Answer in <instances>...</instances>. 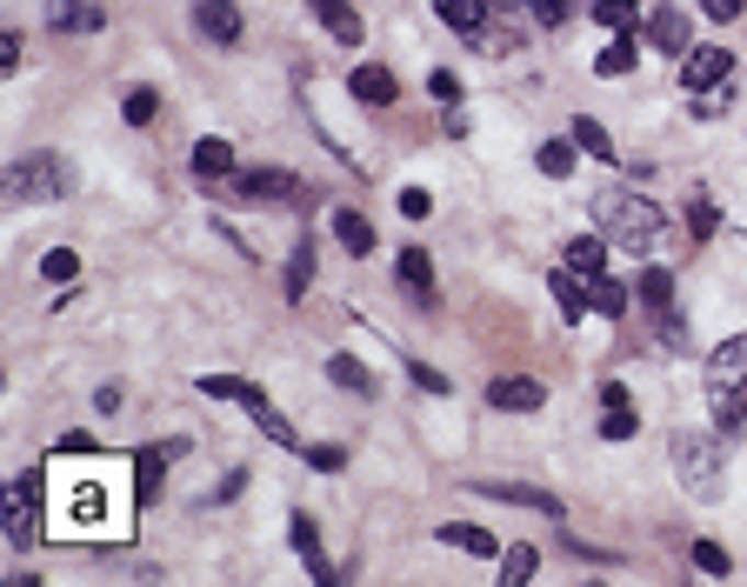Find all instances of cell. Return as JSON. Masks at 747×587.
<instances>
[{
  "mask_svg": "<svg viewBox=\"0 0 747 587\" xmlns=\"http://www.w3.org/2000/svg\"><path fill=\"white\" fill-rule=\"evenodd\" d=\"M335 240L348 247V255H374V227H367V214H354V207H335Z\"/></svg>",
  "mask_w": 747,
  "mask_h": 587,
  "instance_id": "cell-25",
  "label": "cell"
},
{
  "mask_svg": "<svg viewBox=\"0 0 747 587\" xmlns=\"http://www.w3.org/2000/svg\"><path fill=\"white\" fill-rule=\"evenodd\" d=\"M461 41H467L474 54H514V47H521L508 27H474V34H461Z\"/></svg>",
  "mask_w": 747,
  "mask_h": 587,
  "instance_id": "cell-35",
  "label": "cell"
},
{
  "mask_svg": "<svg viewBox=\"0 0 747 587\" xmlns=\"http://www.w3.org/2000/svg\"><path fill=\"white\" fill-rule=\"evenodd\" d=\"M41 274H47V281H60V287H73V274H80V261H73V247H54V255L41 261Z\"/></svg>",
  "mask_w": 747,
  "mask_h": 587,
  "instance_id": "cell-41",
  "label": "cell"
},
{
  "mask_svg": "<svg viewBox=\"0 0 747 587\" xmlns=\"http://www.w3.org/2000/svg\"><path fill=\"white\" fill-rule=\"evenodd\" d=\"M740 8H747V0H701L708 21H740Z\"/></svg>",
  "mask_w": 747,
  "mask_h": 587,
  "instance_id": "cell-48",
  "label": "cell"
},
{
  "mask_svg": "<svg viewBox=\"0 0 747 587\" xmlns=\"http://www.w3.org/2000/svg\"><path fill=\"white\" fill-rule=\"evenodd\" d=\"M307 467H314V474H341V467H348V448L320 441V448H307Z\"/></svg>",
  "mask_w": 747,
  "mask_h": 587,
  "instance_id": "cell-43",
  "label": "cell"
},
{
  "mask_svg": "<svg viewBox=\"0 0 747 587\" xmlns=\"http://www.w3.org/2000/svg\"><path fill=\"white\" fill-rule=\"evenodd\" d=\"M595 214H601V234H608L614 247H627L634 261H641V255H654L660 234H668V214H660L647 194H627V188H601Z\"/></svg>",
  "mask_w": 747,
  "mask_h": 587,
  "instance_id": "cell-2",
  "label": "cell"
},
{
  "mask_svg": "<svg viewBox=\"0 0 747 587\" xmlns=\"http://www.w3.org/2000/svg\"><path fill=\"white\" fill-rule=\"evenodd\" d=\"M348 94H354L361 108H394V101H400V88H394V74H387V67H374V60H367V67H354V80H348Z\"/></svg>",
  "mask_w": 747,
  "mask_h": 587,
  "instance_id": "cell-13",
  "label": "cell"
},
{
  "mask_svg": "<svg viewBox=\"0 0 747 587\" xmlns=\"http://www.w3.org/2000/svg\"><path fill=\"white\" fill-rule=\"evenodd\" d=\"M434 541H441V548H461V554H474V561H494V554H501L480 521H448V528H434Z\"/></svg>",
  "mask_w": 747,
  "mask_h": 587,
  "instance_id": "cell-15",
  "label": "cell"
},
{
  "mask_svg": "<svg viewBox=\"0 0 747 587\" xmlns=\"http://www.w3.org/2000/svg\"><path fill=\"white\" fill-rule=\"evenodd\" d=\"M47 515L60 534L73 541H107V534H127V515H134V494H127V474L114 461H88L54 481V500Z\"/></svg>",
  "mask_w": 747,
  "mask_h": 587,
  "instance_id": "cell-1",
  "label": "cell"
},
{
  "mask_svg": "<svg viewBox=\"0 0 747 587\" xmlns=\"http://www.w3.org/2000/svg\"><path fill=\"white\" fill-rule=\"evenodd\" d=\"M574 160H580V140H574V134H567V140H547V147H541V174H547V181H567Z\"/></svg>",
  "mask_w": 747,
  "mask_h": 587,
  "instance_id": "cell-30",
  "label": "cell"
},
{
  "mask_svg": "<svg viewBox=\"0 0 747 587\" xmlns=\"http://www.w3.org/2000/svg\"><path fill=\"white\" fill-rule=\"evenodd\" d=\"M708 394L727 400V394H747V334H734V341H721L708 354Z\"/></svg>",
  "mask_w": 747,
  "mask_h": 587,
  "instance_id": "cell-6",
  "label": "cell"
},
{
  "mask_svg": "<svg viewBox=\"0 0 747 587\" xmlns=\"http://www.w3.org/2000/svg\"><path fill=\"white\" fill-rule=\"evenodd\" d=\"M487 407H501V414H534V407H547V387L528 381V374H501V381L487 387Z\"/></svg>",
  "mask_w": 747,
  "mask_h": 587,
  "instance_id": "cell-9",
  "label": "cell"
},
{
  "mask_svg": "<svg viewBox=\"0 0 747 587\" xmlns=\"http://www.w3.org/2000/svg\"><path fill=\"white\" fill-rule=\"evenodd\" d=\"M54 448H60V454H94V434H80V428H73V434H60Z\"/></svg>",
  "mask_w": 747,
  "mask_h": 587,
  "instance_id": "cell-49",
  "label": "cell"
},
{
  "mask_svg": "<svg viewBox=\"0 0 747 587\" xmlns=\"http://www.w3.org/2000/svg\"><path fill=\"white\" fill-rule=\"evenodd\" d=\"M400 287L407 294H434V261H428V247H400Z\"/></svg>",
  "mask_w": 747,
  "mask_h": 587,
  "instance_id": "cell-24",
  "label": "cell"
},
{
  "mask_svg": "<svg viewBox=\"0 0 747 587\" xmlns=\"http://www.w3.org/2000/svg\"><path fill=\"white\" fill-rule=\"evenodd\" d=\"M534 574H541V554L521 541V548H508V554H501V574H494V580H501V587H528Z\"/></svg>",
  "mask_w": 747,
  "mask_h": 587,
  "instance_id": "cell-28",
  "label": "cell"
},
{
  "mask_svg": "<svg viewBox=\"0 0 747 587\" xmlns=\"http://www.w3.org/2000/svg\"><path fill=\"white\" fill-rule=\"evenodd\" d=\"M734 74V54L727 47H688L681 54V88L694 94V88H721V80Z\"/></svg>",
  "mask_w": 747,
  "mask_h": 587,
  "instance_id": "cell-7",
  "label": "cell"
},
{
  "mask_svg": "<svg viewBox=\"0 0 747 587\" xmlns=\"http://www.w3.org/2000/svg\"><path fill=\"white\" fill-rule=\"evenodd\" d=\"M634 428H641L634 407H608V414H601V434H608V441H634Z\"/></svg>",
  "mask_w": 747,
  "mask_h": 587,
  "instance_id": "cell-38",
  "label": "cell"
},
{
  "mask_svg": "<svg viewBox=\"0 0 747 587\" xmlns=\"http://www.w3.org/2000/svg\"><path fill=\"white\" fill-rule=\"evenodd\" d=\"M0 194L8 201H54L60 194V160L54 154H21L0 167Z\"/></svg>",
  "mask_w": 747,
  "mask_h": 587,
  "instance_id": "cell-4",
  "label": "cell"
},
{
  "mask_svg": "<svg viewBox=\"0 0 747 587\" xmlns=\"http://www.w3.org/2000/svg\"><path fill=\"white\" fill-rule=\"evenodd\" d=\"M400 214H407V221H428V214H434V194H428V188H400Z\"/></svg>",
  "mask_w": 747,
  "mask_h": 587,
  "instance_id": "cell-46",
  "label": "cell"
},
{
  "mask_svg": "<svg viewBox=\"0 0 747 587\" xmlns=\"http://www.w3.org/2000/svg\"><path fill=\"white\" fill-rule=\"evenodd\" d=\"M647 41L660 47V54H688V41H694V27L675 14V8H654L647 14Z\"/></svg>",
  "mask_w": 747,
  "mask_h": 587,
  "instance_id": "cell-19",
  "label": "cell"
},
{
  "mask_svg": "<svg viewBox=\"0 0 747 587\" xmlns=\"http://www.w3.org/2000/svg\"><path fill=\"white\" fill-rule=\"evenodd\" d=\"M634 14H641V0H595V21H601V27H614V34H621V27H634Z\"/></svg>",
  "mask_w": 747,
  "mask_h": 587,
  "instance_id": "cell-36",
  "label": "cell"
},
{
  "mask_svg": "<svg viewBox=\"0 0 747 587\" xmlns=\"http://www.w3.org/2000/svg\"><path fill=\"white\" fill-rule=\"evenodd\" d=\"M41 500H47V474H41V467L14 474V487H8V541H14V548L41 541V515H47Z\"/></svg>",
  "mask_w": 747,
  "mask_h": 587,
  "instance_id": "cell-5",
  "label": "cell"
},
{
  "mask_svg": "<svg viewBox=\"0 0 747 587\" xmlns=\"http://www.w3.org/2000/svg\"><path fill=\"white\" fill-rule=\"evenodd\" d=\"M567 134H574L580 147H588L595 160H614V140H608V127H601V121H588V114H574V127H567Z\"/></svg>",
  "mask_w": 747,
  "mask_h": 587,
  "instance_id": "cell-31",
  "label": "cell"
},
{
  "mask_svg": "<svg viewBox=\"0 0 747 587\" xmlns=\"http://www.w3.org/2000/svg\"><path fill=\"white\" fill-rule=\"evenodd\" d=\"M101 8H80V0H47V27H60V34H101Z\"/></svg>",
  "mask_w": 747,
  "mask_h": 587,
  "instance_id": "cell-20",
  "label": "cell"
},
{
  "mask_svg": "<svg viewBox=\"0 0 747 587\" xmlns=\"http://www.w3.org/2000/svg\"><path fill=\"white\" fill-rule=\"evenodd\" d=\"M287 534H294V548H301V561H307V580H335V567H327V554H320V528H314V515H294Z\"/></svg>",
  "mask_w": 747,
  "mask_h": 587,
  "instance_id": "cell-18",
  "label": "cell"
},
{
  "mask_svg": "<svg viewBox=\"0 0 747 587\" xmlns=\"http://www.w3.org/2000/svg\"><path fill=\"white\" fill-rule=\"evenodd\" d=\"M714 421H721V434H747V394L714 400Z\"/></svg>",
  "mask_w": 747,
  "mask_h": 587,
  "instance_id": "cell-37",
  "label": "cell"
},
{
  "mask_svg": "<svg viewBox=\"0 0 747 587\" xmlns=\"http://www.w3.org/2000/svg\"><path fill=\"white\" fill-rule=\"evenodd\" d=\"M547 287H554V301H561V320H588V287H580V274L561 268Z\"/></svg>",
  "mask_w": 747,
  "mask_h": 587,
  "instance_id": "cell-29",
  "label": "cell"
},
{
  "mask_svg": "<svg viewBox=\"0 0 747 587\" xmlns=\"http://www.w3.org/2000/svg\"><path fill=\"white\" fill-rule=\"evenodd\" d=\"M634 301H641L647 314H660V320H675V274H668V268H641Z\"/></svg>",
  "mask_w": 747,
  "mask_h": 587,
  "instance_id": "cell-17",
  "label": "cell"
},
{
  "mask_svg": "<svg viewBox=\"0 0 747 587\" xmlns=\"http://www.w3.org/2000/svg\"><path fill=\"white\" fill-rule=\"evenodd\" d=\"M154 114H160V88H134V94L121 101V121H127V127H147Z\"/></svg>",
  "mask_w": 747,
  "mask_h": 587,
  "instance_id": "cell-32",
  "label": "cell"
},
{
  "mask_svg": "<svg viewBox=\"0 0 747 587\" xmlns=\"http://www.w3.org/2000/svg\"><path fill=\"white\" fill-rule=\"evenodd\" d=\"M174 454H188V441H147V448L134 454V481H140V487H154L160 474H168V461H174Z\"/></svg>",
  "mask_w": 747,
  "mask_h": 587,
  "instance_id": "cell-21",
  "label": "cell"
},
{
  "mask_svg": "<svg viewBox=\"0 0 747 587\" xmlns=\"http://www.w3.org/2000/svg\"><path fill=\"white\" fill-rule=\"evenodd\" d=\"M501 8H521V0H501Z\"/></svg>",
  "mask_w": 747,
  "mask_h": 587,
  "instance_id": "cell-51",
  "label": "cell"
},
{
  "mask_svg": "<svg viewBox=\"0 0 747 587\" xmlns=\"http://www.w3.org/2000/svg\"><path fill=\"white\" fill-rule=\"evenodd\" d=\"M627 67H634V34L608 41V47H601V60H595V74H608V80H614V74H627Z\"/></svg>",
  "mask_w": 747,
  "mask_h": 587,
  "instance_id": "cell-34",
  "label": "cell"
},
{
  "mask_svg": "<svg viewBox=\"0 0 747 587\" xmlns=\"http://www.w3.org/2000/svg\"><path fill=\"white\" fill-rule=\"evenodd\" d=\"M434 14L454 34H474V27H487V0H434Z\"/></svg>",
  "mask_w": 747,
  "mask_h": 587,
  "instance_id": "cell-27",
  "label": "cell"
},
{
  "mask_svg": "<svg viewBox=\"0 0 747 587\" xmlns=\"http://www.w3.org/2000/svg\"><path fill=\"white\" fill-rule=\"evenodd\" d=\"M194 174H201V181H227V174H234V140H214V134H207V140L194 147Z\"/></svg>",
  "mask_w": 747,
  "mask_h": 587,
  "instance_id": "cell-22",
  "label": "cell"
},
{
  "mask_svg": "<svg viewBox=\"0 0 747 587\" xmlns=\"http://www.w3.org/2000/svg\"><path fill=\"white\" fill-rule=\"evenodd\" d=\"M407 374H414V387H428V394H448V374H434L428 361H407Z\"/></svg>",
  "mask_w": 747,
  "mask_h": 587,
  "instance_id": "cell-47",
  "label": "cell"
},
{
  "mask_svg": "<svg viewBox=\"0 0 747 587\" xmlns=\"http://www.w3.org/2000/svg\"><path fill=\"white\" fill-rule=\"evenodd\" d=\"M467 494H487V500H514V508H534V515H561V500L547 487H521V481H467Z\"/></svg>",
  "mask_w": 747,
  "mask_h": 587,
  "instance_id": "cell-10",
  "label": "cell"
},
{
  "mask_svg": "<svg viewBox=\"0 0 747 587\" xmlns=\"http://www.w3.org/2000/svg\"><path fill=\"white\" fill-rule=\"evenodd\" d=\"M675 474H681V487L694 494V500H714L721 494V441L714 434H675Z\"/></svg>",
  "mask_w": 747,
  "mask_h": 587,
  "instance_id": "cell-3",
  "label": "cell"
},
{
  "mask_svg": "<svg viewBox=\"0 0 747 587\" xmlns=\"http://www.w3.org/2000/svg\"><path fill=\"white\" fill-rule=\"evenodd\" d=\"M307 14H314V21H320L327 34H335L341 47H354V41L367 34V27H361V14L348 8V0H307Z\"/></svg>",
  "mask_w": 747,
  "mask_h": 587,
  "instance_id": "cell-14",
  "label": "cell"
},
{
  "mask_svg": "<svg viewBox=\"0 0 747 587\" xmlns=\"http://www.w3.org/2000/svg\"><path fill=\"white\" fill-rule=\"evenodd\" d=\"M627 301H634V287H621V281H608V274H595V281H588V307H595L601 320H621V314H627Z\"/></svg>",
  "mask_w": 747,
  "mask_h": 587,
  "instance_id": "cell-23",
  "label": "cell"
},
{
  "mask_svg": "<svg viewBox=\"0 0 747 587\" xmlns=\"http://www.w3.org/2000/svg\"><path fill=\"white\" fill-rule=\"evenodd\" d=\"M714 227H721V207H714V201H694V207H688V234H694V247H701Z\"/></svg>",
  "mask_w": 747,
  "mask_h": 587,
  "instance_id": "cell-42",
  "label": "cell"
},
{
  "mask_svg": "<svg viewBox=\"0 0 747 587\" xmlns=\"http://www.w3.org/2000/svg\"><path fill=\"white\" fill-rule=\"evenodd\" d=\"M327 381L348 387V394H374V368H361L354 354H327Z\"/></svg>",
  "mask_w": 747,
  "mask_h": 587,
  "instance_id": "cell-26",
  "label": "cell"
},
{
  "mask_svg": "<svg viewBox=\"0 0 747 587\" xmlns=\"http://www.w3.org/2000/svg\"><path fill=\"white\" fill-rule=\"evenodd\" d=\"M194 387H201V394H207V400H240V407H247V414H254V407H268V394H261V387H254V381H240V374H201V381H194Z\"/></svg>",
  "mask_w": 747,
  "mask_h": 587,
  "instance_id": "cell-16",
  "label": "cell"
},
{
  "mask_svg": "<svg viewBox=\"0 0 747 587\" xmlns=\"http://www.w3.org/2000/svg\"><path fill=\"white\" fill-rule=\"evenodd\" d=\"M194 27H201V41H214V47H234V41H240V8H234V0H201V8H194Z\"/></svg>",
  "mask_w": 747,
  "mask_h": 587,
  "instance_id": "cell-11",
  "label": "cell"
},
{
  "mask_svg": "<svg viewBox=\"0 0 747 587\" xmlns=\"http://www.w3.org/2000/svg\"><path fill=\"white\" fill-rule=\"evenodd\" d=\"M307 281H314V240H301V247H294V261H287V301H301Z\"/></svg>",
  "mask_w": 747,
  "mask_h": 587,
  "instance_id": "cell-33",
  "label": "cell"
},
{
  "mask_svg": "<svg viewBox=\"0 0 747 587\" xmlns=\"http://www.w3.org/2000/svg\"><path fill=\"white\" fill-rule=\"evenodd\" d=\"M608 247H614L608 234H574L561 261H567V274H580V281H595V274L608 268Z\"/></svg>",
  "mask_w": 747,
  "mask_h": 587,
  "instance_id": "cell-12",
  "label": "cell"
},
{
  "mask_svg": "<svg viewBox=\"0 0 747 587\" xmlns=\"http://www.w3.org/2000/svg\"><path fill=\"white\" fill-rule=\"evenodd\" d=\"M694 567H701V574H714V580H727V574H734L727 548H714V541H694Z\"/></svg>",
  "mask_w": 747,
  "mask_h": 587,
  "instance_id": "cell-39",
  "label": "cell"
},
{
  "mask_svg": "<svg viewBox=\"0 0 747 587\" xmlns=\"http://www.w3.org/2000/svg\"><path fill=\"white\" fill-rule=\"evenodd\" d=\"M254 428H261L268 441H281V448H294V421H287V414H274V407H254Z\"/></svg>",
  "mask_w": 747,
  "mask_h": 587,
  "instance_id": "cell-40",
  "label": "cell"
},
{
  "mask_svg": "<svg viewBox=\"0 0 747 587\" xmlns=\"http://www.w3.org/2000/svg\"><path fill=\"white\" fill-rule=\"evenodd\" d=\"M14 67H21V34L0 41V74H14Z\"/></svg>",
  "mask_w": 747,
  "mask_h": 587,
  "instance_id": "cell-50",
  "label": "cell"
},
{
  "mask_svg": "<svg viewBox=\"0 0 747 587\" xmlns=\"http://www.w3.org/2000/svg\"><path fill=\"white\" fill-rule=\"evenodd\" d=\"M528 8H534V27H561L574 14V0H528Z\"/></svg>",
  "mask_w": 747,
  "mask_h": 587,
  "instance_id": "cell-44",
  "label": "cell"
},
{
  "mask_svg": "<svg viewBox=\"0 0 747 587\" xmlns=\"http://www.w3.org/2000/svg\"><path fill=\"white\" fill-rule=\"evenodd\" d=\"M234 194L240 201H287V194H301V181L287 167H247V174H234Z\"/></svg>",
  "mask_w": 747,
  "mask_h": 587,
  "instance_id": "cell-8",
  "label": "cell"
},
{
  "mask_svg": "<svg viewBox=\"0 0 747 587\" xmlns=\"http://www.w3.org/2000/svg\"><path fill=\"white\" fill-rule=\"evenodd\" d=\"M428 94H434L441 108H454V101H461V80H454L448 67H434V74H428Z\"/></svg>",
  "mask_w": 747,
  "mask_h": 587,
  "instance_id": "cell-45",
  "label": "cell"
}]
</instances>
